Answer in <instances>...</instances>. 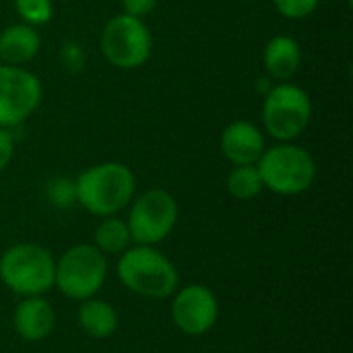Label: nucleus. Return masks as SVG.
Segmentation results:
<instances>
[{"mask_svg": "<svg viewBox=\"0 0 353 353\" xmlns=\"http://www.w3.org/2000/svg\"><path fill=\"white\" fill-rule=\"evenodd\" d=\"M116 273L128 292L149 300H165L174 296L180 283L174 263L155 246L137 244L134 248L124 250L116 265Z\"/></svg>", "mask_w": 353, "mask_h": 353, "instance_id": "2", "label": "nucleus"}, {"mask_svg": "<svg viewBox=\"0 0 353 353\" xmlns=\"http://www.w3.org/2000/svg\"><path fill=\"white\" fill-rule=\"evenodd\" d=\"M77 203L95 217H112L126 209L137 192L134 172L122 161H103L74 178Z\"/></svg>", "mask_w": 353, "mask_h": 353, "instance_id": "1", "label": "nucleus"}, {"mask_svg": "<svg viewBox=\"0 0 353 353\" xmlns=\"http://www.w3.org/2000/svg\"><path fill=\"white\" fill-rule=\"evenodd\" d=\"M312 120L310 95L285 81L271 85L263 101V132L277 143H294L300 139Z\"/></svg>", "mask_w": 353, "mask_h": 353, "instance_id": "5", "label": "nucleus"}, {"mask_svg": "<svg viewBox=\"0 0 353 353\" xmlns=\"http://www.w3.org/2000/svg\"><path fill=\"white\" fill-rule=\"evenodd\" d=\"M14 155V137L10 132V128H2L0 126V172H4Z\"/></svg>", "mask_w": 353, "mask_h": 353, "instance_id": "23", "label": "nucleus"}, {"mask_svg": "<svg viewBox=\"0 0 353 353\" xmlns=\"http://www.w3.org/2000/svg\"><path fill=\"white\" fill-rule=\"evenodd\" d=\"M265 190L256 165H234L228 174V192L238 201H252Z\"/></svg>", "mask_w": 353, "mask_h": 353, "instance_id": "17", "label": "nucleus"}, {"mask_svg": "<svg viewBox=\"0 0 353 353\" xmlns=\"http://www.w3.org/2000/svg\"><path fill=\"white\" fill-rule=\"evenodd\" d=\"M108 279V259L93 244H77L56 261L54 288L68 300H89Z\"/></svg>", "mask_w": 353, "mask_h": 353, "instance_id": "6", "label": "nucleus"}, {"mask_svg": "<svg viewBox=\"0 0 353 353\" xmlns=\"http://www.w3.org/2000/svg\"><path fill=\"white\" fill-rule=\"evenodd\" d=\"M126 223L134 244L157 246L178 223V203L163 188L145 190L132 199Z\"/></svg>", "mask_w": 353, "mask_h": 353, "instance_id": "8", "label": "nucleus"}, {"mask_svg": "<svg viewBox=\"0 0 353 353\" xmlns=\"http://www.w3.org/2000/svg\"><path fill=\"white\" fill-rule=\"evenodd\" d=\"M302 48L290 35H275L267 41L263 50V66L265 74L271 81L285 83L290 81L302 66Z\"/></svg>", "mask_w": 353, "mask_h": 353, "instance_id": "13", "label": "nucleus"}, {"mask_svg": "<svg viewBox=\"0 0 353 353\" xmlns=\"http://www.w3.org/2000/svg\"><path fill=\"white\" fill-rule=\"evenodd\" d=\"M12 2L17 14L21 17V23H27L31 27L46 25L54 17L52 0H12Z\"/></svg>", "mask_w": 353, "mask_h": 353, "instance_id": "18", "label": "nucleus"}, {"mask_svg": "<svg viewBox=\"0 0 353 353\" xmlns=\"http://www.w3.org/2000/svg\"><path fill=\"white\" fill-rule=\"evenodd\" d=\"M46 194L48 201L56 207V209H68L77 203V192H74V180L58 176L52 178L46 186Z\"/></svg>", "mask_w": 353, "mask_h": 353, "instance_id": "19", "label": "nucleus"}, {"mask_svg": "<svg viewBox=\"0 0 353 353\" xmlns=\"http://www.w3.org/2000/svg\"><path fill=\"white\" fill-rule=\"evenodd\" d=\"M273 4L281 17L300 21V19L310 17L319 8L321 0H273Z\"/></svg>", "mask_w": 353, "mask_h": 353, "instance_id": "20", "label": "nucleus"}, {"mask_svg": "<svg viewBox=\"0 0 353 353\" xmlns=\"http://www.w3.org/2000/svg\"><path fill=\"white\" fill-rule=\"evenodd\" d=\"M132 244L128 223L116 215L101 217L99 225L93 232V246L103 254H122Z\"/></svg>", "mask_w": 353, "mask_h": 353, "instance_id": "16", "label": "nucleus"}, {"mask_svg": "<svg viewBox=\"0 0 353 353\" xmlns=\"http://www.w3.org/2000/svg\"><path fill=\"white\" fill-rule=\"evenodd\" d=\"M170 314L178 331L190 337H199L215 327L219 319V304L207 285L192 283L174 292Z\"/></svg>", "mask_w": 353, "mask_h": 353, "instance_id": "10", "label": "nucleus"}, {"mask_svg": "<svg viewBox=\"0 0 353 353\" xmlns=\"http://www.w3.org/2000/svg\"><path fill=\"white\" fill-rule=\"evenodd\" d=\"M99 50L112 66L120 70H134L151 58L153 35L143 19L120 12L103 25Z\"/></svg>", "mask_w": 353, "mask_h": 353, "instance_id": "7", "label": "nucleus"}, {"mask_svg": "<svg viewBox=\"0 0 353 353\" xmlns=\"http://www.w3.org/2000/svg\"><path fill=\"white\" fill-rule=\"evenodd\" d=\"M219 147L232 165H256L267 149V141L263 128H259L254 122L234 120L223 128Z\"/></svg>", "mask_w": 353, "mask_h": 353, "instance_id": "11", "label": "nucleus"}, {"mask_svg": "<svg viewBox=\"0 0 353 353\" xmlns=\"http://www.w3.org/2000/svg\"><path fill=\"white\" fill-rule=\"evenodd\" d=\"M12 327L23 341H43L56 327V310L43 296L23 298L12 312Z\"/></svg>", "mask_w": 353, "mask_h": 353, "instance_id": "12", "label": "nucleus"}, {"mask_svg": "<svg viewBox=\"0 0 353 353\" xmlns=\"http://www.w3.org/2000/svg\"><path fill=\"white\" fill-rule=\"evenodd\" d=\"M256 168L265 188L281 196L306 192L316 178V161L312 153L296 143H277L267 147Z\"/></svg>", "mask_w": 353, "mask_h": 353, "instance_id": "4", "label": "nucleus"}, {"mask_svg": "<svg viewBox=\"0 0 353 353\" xmlns=\"http://www.w3.org/2000/svg\"><path fill=\"white\" fill-rule=\"evenodd\" d=\"M60 66L66 70V72H81L83 66H85V50L79 41L74 39H68L62 43L60 48Z\"/></svg>", "mask_w": 353, "mask_h": 353, "instance_id": "21", "label": "nucleus"}, {"mask_svg": "<svg viewBox=\"0 0 353 353\" xmlns=\"http://www.w3.org/2000/svg\"><path fill=\"white\" fill-rule=\"evenodd\" d=\"M41 48L37 27L27 23H14L0 31V60L10 66H25L31 62Z\"/></svg>", "mask_w": 353, "mask_h": 353, "instance_id": "14", "label": "nucleus"}, {"mask_svg": "<svg viewBox=\"0 0 353 353\" xmlns=\"http://www.w3.org/2000/svg\"><path fill=\"white\" fill-rule=\"evenodd\" d=\"M43 87L25 66L0 64V126L12 128L25 122L41 103Z\"/></svg>", "mask_w": 353, "mask_h": 353, "instance_id": "9", "label": "nucleus"}, {"mask_svg": "<svg viewBox=\"0 0 353 353\" xmlns=\"http://www.w3.org/2000/svg\"><path fill=\"white\" fill-rule=\"evenodd\" d=\"M120 4H122V12L137 19H145L155 10L157 0H120Z\"/></svg>", "mask_w": 353, "mask_h": 353, "instance_id": "22", "label": "nucleus"}, {"mask_svg": "<svg viewBox=\"0 0 353 353\" xmlns=\"http://www.w3.org/2000/svg\"><path fill=\"white\" fill-rule=\"evenodd\" d=\"M0 281L21 298L46 296L54 290L56 259L39 244H14L0 256Z\"/></svg>", "mask_w": 353, "mask_h": 353, "instance_id": "3", "label": "nucleus"}, {"mask_svg": "<svg viewBox=\"0 0 353 353\" xmlns=\"http://www.w3.org/2000/svg\"><path fill=\"white\" fill-rule=\"evenodd\" d=\"M77 321H79V327L83 329V333L93 339L112 337L118 331V323H120L116 308L110 302L97 300V298H89V300L81 302Z\"/></svg>", "mask_w": 353, "mask_h": 353, "instance_id": "15", "label": "nucleus"}]
</instances>
